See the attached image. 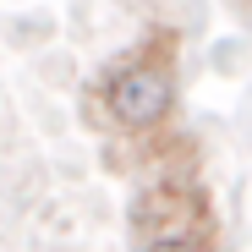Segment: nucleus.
Instances as JSON below:
<instances>
[{
    "label": "nucleus",
    "instance_id": "nucleus-1",
    "mask_svg": "<svg viewBox=\"0 0 252 252\" xmlns=\"http://www.w3.org/2000/svg\"><path fill=\"white\" fill-rule=\"evenodd\" d=\"M170 99H176V77L164 61H132L110 77L104 88V110L121 132H148L170 115Z\"/></svg>",
    "mask_w": 252,
    "mask_h": 252
},
{
    "label": "nucleus",
    "instance_id": "nucleus-3",
    "mask_svg": "<svg viewBox=\"0 0 252 252\" xmlns=\"http://www.w3.org/2000/svg\"><path fill=\"white\" fill-rule=\"evenodd\" d=\"M143 252H203V241H192L187 230H181V236H148Z\"/></svg>",
    "mask_w": 252,
    "mask_h": 252
},
{
    "label": "nucleus",
    "instance_id": "nucleus-2",
    "mask_svg": "<svg viewBox=\"0 0 252 252\" xmlns=\"http://www.w3.org/2000/svg\"><path fill=\"white\" fill-rule=\"evenodd\" d=\"M132 220H137V230H148V236H181V230L197 220V197L181 192V187H148V192L137 197V208H132Z\"/></svg>",
    "mask_w": 252,
    "mask_h": 252
}]
</instances>
